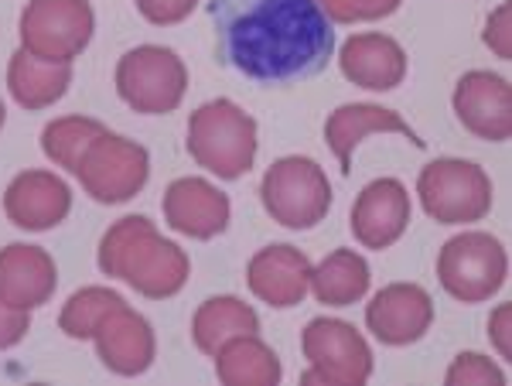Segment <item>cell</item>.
Wrapping results in <instances>:
<instances>
[{
  "label": "cell",
  "instance_id": "26",
  "mask_svg": "<svg viewBox=\"0 0 512 386\" xmlns=\"http://www.w3.org/2000/svg\"><path fill=\"white\" fill-rule=\"evenodd\" d=\"M117 305H123V294L110 291V287H82V291H76L65 301V308L59 315V328L69 339H79V342L93 339L96 322Z\"/></svg>",
  "mask_w": 512,
  "mask_h": 386
},
{
  "label": "cell",
  "instance_id": "25",
  "mask_svg": "<svg viewBox=\"0 0 512 386\" xmlns=\"http://www.w3.org/2000/svg\"><path fill=\"white\" fill-rule=\"evenodd\" d=\"M103 130H106L103 123L93 117H79V113L76 117H59V120L45 123V130H41V151H45V158L52 164H59V168L76 175L86 147L93 144Z\"/></svg>",
  "mask_w": 512,
  "mask_h": 386
},
{
  "label": "cell",
  "instance_id": "12",
  "mask_svg": "<svg viewBox=\"0 0 512 386\" xmlns=\"http://www.w3.org/2000/svg\"><path fill=\"white\" fill-rule=\"evenodd\" d=\"M434 325V301L420 284H386L366 305V328L383 346L403 349L424 339Z\"/></svg>",
  "mask_w": 512,
  "mask_h": 386
},
{
  "label": "cell",
  "instance_id": "28",
  "mask_svg": "<svg viewBox=\"0 0 512 386\" xmlns=\"http://www.w3.org/2000/svg\"><path fill=\"white\" fill-rule=\"evenodd\" d=\"M448 386H506V373L492 363L482 352H461L451 359L448 373H444Z\"/></svg>",
  "mask_w": 512,
  "mask_h": 386
},
{
  "label": "cell",
  "instance_id": "21",
  "mask_svg": "<svg viewBox=\"0 0 512 386\" xmlns=\"http://www.w3.org/2000/svg\"><path fill=\"white\" fill-rule=\"evenodd\" d=\"M69 86L72 62H48L24 48H18L7 62V89L24 110H48L69 93Z\"/></svg>",
  "mask_w": 512,
  "mask_h": 386
},
{
  "label": "cell",
  "instance_id": "29",
  "mask_svg": "<svg viewBox=\"0 0 512 386\" xmlns=\"http://www.w3.org/2000/svg\"><path fill=\"white\" fill-rule=\"evenodd\" d=\"M509 18H512V7H509V0H502V4L489 14V21H485V31H482L485 48H489L495 59H502V62L512 59V28H509Z\"/></svg>",
  "mask_w": 512,
  "mask_h": 386
},
{
  "label": "cell",
  "instance_id": "5",
  "mask_svg": "<svg viewBox=\"0 0 512 386\" xmlns=\"http://www.w3.org/2000/svg\"><path fill=\"white\" fill-rule=\"evenodd\" d=\"M417 195L427 216L441 226L482 223L495 202L492 178L465 158H437L424 164L417 175Z\"/></svg>",
  "mask_w": 512,
  "mask_h": 386
},
{
  "label": "cell",
  "instance_id": "17",
  "mask_svg": "<svg viewBox=\"0 0 512 386\" xmlns=\"http://www.w3.org/2000/svg\"><path fill=\"white\" fill-rule=\"evenodd\" d=\"M246 284L253 298H260L270 308H294L304 301L311 284V260L304 250L291 243H274L253 253L246 267Z\"/></svg>",
  "mask_w": 512,
  "mask_h": 386
},
{
  "label": "cell",
  "instance_id": "15",
  "mask_svg": "<svg viewBox=\"0 0 512 386\" xmlns=\"http://www.w3.org/2000/svg\"><path fill=\"white\" fill-rule=\"evenodd\" d=\"M410 226V192L400 178H376L352 205L349 229L366 250H390Z\"/></svg>",
  "mask_w": 512,
  "mask_h": 386
},
{
  "label": "cell",
  "instance_id": "30",
  "mask_svg": "<svg viewBox=\"0 0 512 386\" xmlns=\"http://www.w3.org/2000/svg\"><path fill=\"white\" fill-rule=\"evenodd\" d=\"M134 4L144 21L158 24V28H171V24H181L195 11L198 0H134Z\"/></svg>",
  "mask_w": 512,
  "mask_h": 386
},
{
  "label": "cell",
  "instance_id": "13",
  "mask_svg": "<svg viewBox=\"0 0 512 386\" xmlns=\"http://www.w3.org/2000/svg\"><path fill=\"white\" fill-rule=\"evenodd\" d=\"M93 342L99 363L117 376L147 373L154 366V356H158V339H154L151 322L144 315H137L127 301L99 318L93 328Z\"/></svg>",
  "mask_w": 512,
  "mask_h": 386
},
{
  "label": "cell",
  "instance_id": "2",
  "mask_svg": "<svg viewBox=\"0 0 512 386\" xmlns=\"http://www.w3.org/2000/svg\"><path fill=\"white\" fill-rule=\"evenodd\" d=\"M96 264L106 277H120L151 301L175 298L192 274L188 253L178 243L164 240L147 216H123L106 229Z\"/></svg>",
  "mask_w": 512,
  "mask_h": 386
},
{
  "label": "cell",
  "instance_id": "6",
  "mask_svg": "<svg viewBox=\"0 0 512 386\" xmlns=\"http://www.w3.org/2000/svg\"><path fill=\"white\" fill-rule=\"evenodd\" d=\"M509 277L506 246L482 229L451 236L437 253V281L461 305H482L502 291Z\"/></svg>",
  "mask_w": 512,
  "mask_h": 386
},
{
  "label": "cell",
  "instance_id": "9",
  "mask_svg": "<svg viewBox=\"0 0 512 386\" xmlns=\"http://www.w3.org/2000/svg\"><path fill=\"white\" fill-rule=\"evenodd\" d=\"M96 14L89 0H28L21 11V48L48 62H76L89 48Z\"/></svg>",
  "mask_w": 512,
  "mask_h": 386
},
{
  "label": "cell",
  "instance_id": "24",
  "mask_svg": "<svg viewBox=\"0 0 512 386\" xmlns=\"http://www.w3.org/2000/svg\"><path fill=\"white\" fill-rule=\"evenodd\" d=\"M216 376L226 386H277L284 366L260 335H236L216 352Z\"/></svg>",
  "mask_w": 512,
  "mask_h": 386
},
{
  "label": "cell",
  "instance_id": "7",
  "mask_svg": "<svg viewBox=\"0 0 512 386\" xmlns=\"http://www.w3.org/2000/svg\"><path fill=\"white\" fill-rule=\"evenodd\" d=\"M113 82H117V96L134 113L161 117V113H175L185 100L188 69L171 48L137 45L117 62Z\"/></svg>",
  "mask_w": 512,
  "mask_h": 386
},
{
  "label": "cell",
  "instance_id": "23",
  "mask_svg": "<svg viewBox=\"0 0 512 386\" xmlns=\"http://www.w3.org/2000/svg\"><path fill=\"white\" fill-rule=\"evenodd\" d=\"M236 335H260V315L246 301L233 298V294H219V298L198 305L192 318V342L198 352L216 356Z\"/></svg>",
  "mask_w": 512,
  "mask_h": 386
},
{
  "label": "cell",
  "instance_id": "16",
  "mask_svg": "<svg viewBox=\"0 0 512 386\" xmlns=\"http://www.w3.org/2000/svg\"><path fill=\"white\" fill-rule=\"evenodd\" d=\"M164 223L188 240H216L229 229L233 205L229 195L219 192L205 178H175L164 192Z\"/></svg>",
  "mask_w": 512,
  "mask_h": 386
},
{
  "label": "cell",
  "instance_id": "11",
  "mask_svg": "<svg viewBox=\"0 0 512 386\" xmlns=\"http://www.w3.org/2000/svg\"><path fill=\"white\" fill-rule=\"evenodd\" d=\"M461 127L478 141L506 144L512 134V89L506 76L489 69H472L458 79L451 96Z\"/></svg>",
  "mask_w": 512,
  "mask_h": 386
},
{
  "label": "cell",
  "instance_id": "1",
  "mask_svg": "<svg viewBox=\"0 0 512 386\" xmlns=\"http://www.w3.org/2000/svg\"><path fill=\"white\" fill-rule=\"evenodd\" d=\"M209 21L219 65L263 86L318 76L335 52L315 0H212Z\"/></svg>",
  "mask_w": 512,
  "mask_h": 386
},
{
  "label": "cell",
  "instance_id": "20",
  "mask_svg": "<svg viewBox=\"0 0 512 386\" xmlns=\"http://www.w3.org/2000/svg\"><path fill=\"white\" fill-rule=\"evenodd\" d=\"M59 287V267L52 253L31 243H11L0 250V301L18 311L48 305Z\"/></svg>",
  "mask_w": 512,
  "mask_h": 386
},
{
  "label": "cell",
  "instance_id": "3",
  "mask_svg": "<svg viewBox=\"0 0 512 386\" xmlns=\"http://www.w3.org/2000/svg\"><path fill=\"white\" fill-rule=\"evenodd\" d=\"M256 120L233 100H212L188 117V154L222 182H236L256 161Z\"/></svg>",
  "mask_w": 512,
  "mask_h": 386
},
{
  "label": "cell",
  "instance_id": "27",
  "mask_svg": "<svg viewBox=\"0 0 512 386\" xmlns=\"http://www.w3.org/2000/svg\"><path fill=\"white\" fill-rule=\"evenodd\" d=\"M332 24H362V21H383L400 11L403 0H315Z\"/></svg>",
  "mask_w": 512,
  "mask_h": 386
},
{
  "label": "cell",
  "instance_id": "4",
  "mask_svg": "<svg viewBox=\"0 0 512 386\" xmlns=\"http://www.w3.org/2000/svg\"><path fill=\"white\" fill-rule=\"evenodd\" d=\"M260 202L274 223L287 229H311L332 209V182L315 158L287 154L263 171Z\"/></svg>",
  "mask_w": 512,
  "mask_h": 386
},
{
  "label": "cell",
  "instance_id": "19",
  "mask_svg": "<svg viewBox=\"0 0 512 386\" xmlns=\"http://www.w3.org/2000/svg\"><path fill=\"white\" fill-rule=\"evenodd\" d=\"M338 69L342 76L373 93H393L407 79V52L390 35L379 31H362V35L345 38L338 52Z\"/></svg>",
  "mask_w": 512,
  "mask_h": 386
},
{
  "label": "cell",
  "instance_id": "8",
  "mask_svg": "<svg viewBox=\"0 0 512 386\" xmlns=\"http://www.w3.org/2000/svg\"><path fill=\"white\" fill-rule=\"evenodd\" d=\"M301 352L308 359V373H301L304 386H362L376 366L369 342L342 318H311L301 332Z\"/></svg>",
  "mask_w": 512,
  "mask_h": 386
},
{
  "label": "cell",
  "instance_id": "18",
  "mask_svg": "<svg viewBox=\"0 0 512 386\" xmlns=\"http://www.w3.org/2000/svg\"><path fill=\"white\" fill-rule=\"evenodd\" d=\"M369 134H400L414 147H427V141H420L417 130L396 110H386V106L376 103H345L335 113H328L325 120V144L335 151L342 175H352V154Z\"/></svg>",
  "mask_w": 512,
  "mask_h": 386
},
{
  "label": "cell",
  "instance_id": "22",
  "mask_svg": "<svg viewBox=\"0 0 512 386\" xmlns=\"http://www.w3.org/2000/svg\"><path fill=\"white\" fill-rule=\"evenodd\" d=\"M369 284H373V270H369L366 257L355 250H335L318 267H311L308 291L318 298V305L349 308L366 298Z\"/></svg>",
  "mask_w": 512,
  "mask_h": 386
},
{
  "label": "cell",
  "instance_id": "32",
  "mask_svg": "<svg viewBox=\"0 0 512 386\" xmlns=\"http://www.w3.org/2000/svg\"><path fill=\"white\" fill-rule=\"evenodd\" d=\"M509 315H512V308L499 305V308L492 311V318H489V342H492L495 352H499L502 359L512 356V346H509Z\"/></svg>",
  "mask_w": 512,
  "mask_h": 386
},
{
  "label": "cell",
  "instance_id": "31",
  "mask_svg": "<svg viewBox=\"0 0 512 386\" xmlns=\"http://www.w3.org/2000/svg\"><path fill=\"white\" fill-rule=\"evenodd\" d=\"M28 328H31V311H18L7 305V301H0V352L18 346L24 335H28Z\"/></svg>",
  "mask_w": 512,
  "mask_h": 386
},
{
  "label": "cell",
  "instance_id": "33",
  "mask_svg": "<svg viewBox=\"0 0 512 386\" xmlns=\"http://www.w3.org/2000/svg\"><path fill=\"white\" fill-rule=\"evenodd\" d=\"M4 120H7V110H4V100H0V127H4Z\"/></svg>",
  "mask_w": 512,
  "mask_h": 386
},
{
  "label": "cell",
  "instance_id": "10",
  "mask_svg": "<svg viewBox=\"0 0 512 386\" xmlns=\"http://www.w3.org/2000/svg\"><path fill=\"white\" fill-rule=\"evenodd\" d=\"M76 178L89 199H96L99 205L130 202L137 192H144L147 178H151V154L144 144L103 130L82 154Z\"/></svg>",
  "mask_w": 512,
  "mask_h": 386
},
{
  "label": "cell",
  "instance_id": "14",
  "mask_svg": "<svg viewBox=\"0 0 512 386\" xmlns=\"http://www.w3.org/2000/svg\"><path fill=\"white\" fill-rule=\"evenodd\" d=\"M72 212V188L55 171L28 168L11 178L4 192V216L28 233H48Z\"/></svg>",
  "mask_w": 512,
  "mask_h": 386
}]
</instances>
